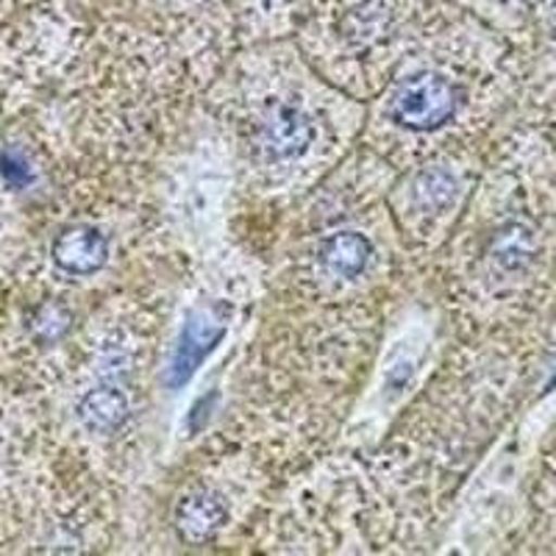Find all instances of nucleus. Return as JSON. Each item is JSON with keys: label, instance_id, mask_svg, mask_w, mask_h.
I'll return each mask as SVG.
<instances>
[{"label": "nucleus", "instance_id": "nucleus-1", "mask_svg": "<svg viewBox=\"0 0 556 556\" xmlns=\"http://www.w3.org/2000/svg\"><path fill=\"white\" fill-rule=\"evenodd\" d=\"M456 112V89L445 78L415 76L401 87L392 101V121L409 131H434L445 126Z\"/></svg>", "mask_w": 556, "mask_h": 556}, {"label": "nucleus", "instance_id": "nucleus-2", "mask_svg": "<svg viewBox=\"0 0 556 556\" xmlns=\"http://www.w3.org/2000/svg\"><path fill=\"white\" fill-rule=\"evenodd\" d=\"M223 337H226V323L212 315V312H198V315H192L190 320L184 323L178 345L173 351L170 367H167V384H170V390H178V387H184L198 374V367L220 345Z\"/></svg>", "mask_w": 556, "mask_h": 556}, {"label": "nucleus", "instance_id": "nucleus-3", "mask_svg": "<svg viewBox=\"0 0 556 556\" xmlns=\"http://www.w3.org/2000/svg\"><path fill=\"white\" fill-rule=\"evenodd\" d=\"M51 256L64 273L89 276L101 270L109 260V240L92 226L67 228L53 240Z\"/></svg>", "mask_w": 556, "mask_h": 556}, {"label": "nucleus", "instance_id": "nucleus-4", "mask_svg": "<svg viewBox=\"0 0 556 556\" xmlns=\"http://www.w3.org/2000/svg\"><path fill=\"white\" fill-rule=\"evenodd\" d=\"M228 509L220 495L198 490V493L184 495L176 506V526L184 540L190 543H206L226 526Z\"/></svg>", "mask_w": 556, "mask_h": 556}, {"label": "nucleus", "instance_id": "nucleus-5", "mask_svg": "<svg viewBox=\"0 0 556 556\" xmlns=\"http://www.w3.org/2000/svg\"><path fill=\"white\" fill-rule=\"evenodd\" d=\"M312 137H315V128L301 109L278 106L267 117L262 142L273 159H295L312 146Z\"/></svg>", "mask_w": 556, "mask_h": 556}, {"label": "nucleus", "instance_id": "nucleus-6", "mask_svg": "<svg viewBox=\"0 0 556 556\" xmlns=\"http://www.w3.org/2000/svg\"><path fill=\"white\" fill-rule=\"evenodd\" d=\"M370 242L367 237L356 235V231H340L331 235L320 242V262L329 267L334 276L342 278H356L370 262Z\"/></svg>", "mask_w": 556, "mask_h": 556}, {"label": "nucleus", "instance_id": "nucleus-7", "mask_svg": "<svg viewBox=\"0 0 556 556\" xmlns=\"http://www.w3.org/2000/svg\"><path fill=\"white\" fill-rule=\"evenodd\" d=\"M78 417L89 431L98 434H109L117 431L128 417V401L121 390L114 387H98V390L87 392L78 404Z\"/></svg>", "mask_w": 556, "mask_h": 556}, {"label": "nucleus", "instance_id": "nucleus-8", "mask_svg": "<svg viewBox=\"0 0 556 556\" xmlns=\"http://www.w3.org/2000/svg\"><path fill=\"white\" fill-rule=\"evenodd\" d=\"M534 253H538V240L531 235V228L520 226V223H509V226L501 228L493 237V245H490V256L506 273L529 267Z\"/></svg>", "mask_w": 556, "mask_h": 556}, {"label": "nucleus", "instance_id": "nucleus-9", "mask_svg": "<svg viewBox=\"0 0 556 556\" xmlns=\"http://www.w3.org/2000/svg\"><path fill=\"white\" fill-rule=\"evenodd\" d=\"M417 203L429 212H440L454 198V178L445 170H426L415 184Z\"/></svg>", "mask_w": 556, "mask_h": 556}, {"label": "nucleus", "instance_id": "nucleus-10", "mask_svg": "<svg viewBox=\"0 0 556 556\" xmlns=\"http://www.w3.org/2000/svg\"><path fill=\"white\" fill-rule=\"evenodd\" d=\"M381 28V9L379 7H359L354 12H348L345 17V34L351 39H374L376 31Z\"/></svg>", "mask_w": 556, "mask_h": 556}, {"label": "nucleus", "instance_id": "nucleus-11", "mask_svg": "<svg viewBox=\"0 0 556 556\" xmlns=\"http://www.w3.org/2000/svg\"><path fill=\"white\" fill-rule=\"evenodd\" d=\"M0 176H3V181H7L9 187H14V190H23V187H28V184L34 181L31 165H28L26 159L20 156L17 151L0 153Z\"/></svg>", "mask_w": 556, "mask_h": 556}]
</instances>
